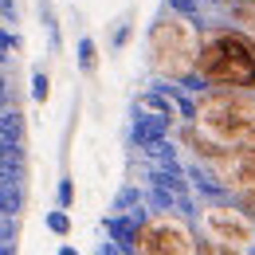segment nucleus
Returning <instances> with one entry per match:
<instances>
[{
	"mask_svg": "<svg viewBox=\"0 0 255 255\" xmlns=\"http://www.w3.org/2000/svg\"><path fill=\"white\" fill-rule=\"evenodd\" d=\"M200 39H204V32L196 20L173 12V8H161V16L149 24V35H145L149 67L169 83H200L196 79Z\"/></svg>",
	"mask_w": 255,
	"mask_h": 255,
	"instance_id": "1",
	"label": "nucleus"
},
{
	"mask_svg": "<svg viewBox=\"0 0 255 255\" xmlns=\"http://www.w3.org/2000/svg\"><path fill=\"white\" fill-rule=\"evenodd\" d=\"M196 79L208 87L255 91V39L236 28H208L196 55Z\"/></svg>",
	"mask_w": 255,
	"mask_h": 255,
	"instance_id": "2",
	"label": "nucleus"
},
{
	"mask_svg": "<svg viewBox=\"0 0 255 255\" xmlns=\"http://www.w3.org/2000/svg\"><path fill=\"white\" fill-rule=\"evenodd\" d=\"M196 129L224 149H255V95L232 87L196 91Z\"/></svg>",
	"mask_w": 255,
	"mask_h": 255,
	"instance_id": "3",
	"label": "nucleus"
},
{
	"mask_svg": "<svg viewBox=\"0 0 255 255\" xmlns=\"http://www.w3.org/2000/svg\"><path fill=\"white\" fill-rule=\"evenodd\" d=\"M200 240L189 216L181 212H149L137 232V255H196Z\"/></svg>",
	"mask_w": 255,
	"mask_h": 255,
	"instance_id": "4",
	"label": "nucleus"
},
{
	"mask_svg": "<svg viewBox=\"0 0 255 255\" xmlns=\"http://www.w3.org/2000/svg\"><path fill=\"white\" fill-rule=\"evenodd\" d=\"M200 228L208 240H216L224 248H240L248 252L255 244V220L236 204V200H212L200 208Z\"/></svg>",
	"mask_w": 255,
	"mask_h": 255,
	"instance_id": "5",
	"label": "nucleus"
},
{
	"mask_svg": "<svg viewBox=\"0 0 255 255\" xmlns=\"http://www.w3.org/2000/svg\"><path fill=\"white\" fill-rule=\"evenodd\" d=\"M149 216V208H141V212H106L102 216V232H106V240H114L118 248L126 255H137V232H141V220Z\"/></svg>",
	"mask_w": 255,
	"mask_h": 255,
	"instance_id": "6",
	"label": "nucleus"
},
{
	"mask_svg": "<svg viewBox=\"0 0 255 255\" xmlns=\"http://www.w3.org/2000/svg\"><path fill=\"white\" fill-rule=\"evenodd\" d=\"M169 129H173L169 118L133 106V118H129V145H133V149H149V145H157V141L169 137Z\"/></svg>",
	"mask_w": 255,
	"mask_h": 255,
	"instance_id": "7",
	"label": "nucleus"
},
{
	"mask_svg": "<svg viewBox=\"0 0 255 255\" xmlns=\"http://www.w3.org/2000/svg\"><path fill=\"white\" fill-rule=\"evenodd\" d=\"M133 106H137V110H149V114H161V118H169V122H181L177 102H173V95H169V87H165V83L149 87V91H141Z\"/></svg>",
	"mask_w": 255,
	"mask_h": 255,
	"instance_id": "8",
	"label": "nucleus"
},
{
	"mask_svg": "<svg viewBox=\"0 0 255 255\" xmlns=\"http://www.w3.org/2000/svg\"><path fill=\"white\" fill-rule=\"evenodd\" d=\"M141 208H149V196H145V189L137 185V181H126L122 189L114 192V200H110V208L106 212H141Z\"/></svg>",
	"mask_w": 255,
	"mask_h": 255,
	"instance_id": "9",
	"label": "nucleus"
},
{
	"mask_svg": "<svg viewBox=\"0 0 255 255\" xmlns=\"http://www.w3.org/2000/svg\"><path fill=\"white\" fill-rule=\"evenodd\" d=\"M98 43L95 35H79V43H75V67L83 71V75H98Z\"/></svg>",
	"mask_w": 255,
	"mask_h": 255,
	"instance_id": "10",
	"label": "nucleus"
},
{
	"mask_svg": "<svg viewBox=\"0 0 255 255\" xmlns=\"http://www.w3.org/2000/svg\"><path fill=\"white\" fill-rule=\"evenodd\" d=\"M0 212L8 216L24 212V181H0Z\"/></svg>",
	"mask_w": 255,
	"mask_h": 255,
	"instance_id": "11",
	"label": "nucleus"
},
{
	"mask_svg": "<svg viewBox=\"0 0 255 255\" xmlns=\"http://www.w3.org/2000/svg\"><path fill=\"white\" fill-rule=\"evenodd\" d=\"M129 39H133V12H122V16L110 24V51L129 47Z\"/></svg>",
	"mask_w": 255,
	"mask_h": 255,
	"instance_id": "12",
	"label": "nucleus"
},
{
	"mask_svg": "<svg viewBox=\"0 0 255 255\" xmlns=\"http://www.w3.org/2000/svg\"><path fill=\"white\" fill-rule=\"evenodd\" d=\"M39 20H43V28H47V43H51V51H59L63 39H59V20H55L51 0H39Z\"/></svg>",
	"mask_w": 255,
	"mask_h": 255,
	"instance_id": "13",
	"label": "nucleus"
},
{
	"mask_svg": "<svg viewBox=\"0 0 255 255\" xmlns=\"http://www.w3.org/2000/svg\"><path fill=\"white\" fill-rule=\"evenodd\" d=\"M43 228H47L51 236H59V240H67V236H71V212L55 204V208H51V212L43 216Z\"/></svg>",
	"mask_w": 255,
	"mask_h": 255,
	"instance_id": "14",
	"label": "nucleus"
},
{
	"mask_svg": "<svg viewBox=\"0 0 255 255\" xmlns=\"http://www.w3.org/2000/svg\"><path fill=\"white\" fill-rule=\"evenodd\" d=\"M165 8L189 16V20H196V24H204V4H200V0H165Z\"/></svg>",
	"mask_w": 255,
	"mask_h": 255,
	"instance_id": "15",
	"label": "nucleus"
},
{
	"mask_svg": "<svg viewBox=\"0 0 255 255\" xmlns=\"http://www.w3.org/2000/svg\"><path fill=\"white\" fill-rule=\"evenodd\" d=\"M47 98H51V79H47V71H32V102L43 106Z\"/></svg>",
	"mask_w": 255,
	"mask_h": 255,
	"instance_id": "16",
	"label": "nucleus"
},
{
	"mask_svg": "<svg viewBox=\"0 0 255 255\" xmlns=\"http://www.w3.org/2000/svg\"><path fill=\"white\" fill-rule=\"evenodd\" d=\"M55 204H59V208H71V204H75V177H59V185H55Z\"/></svg>",
	"mask_w": 255,
	"mask_h": 255,
	"instance_id": "17",
	"label": "nucleus"
},
{
	"mask_svg": "<svg viewBox=\"0 0 255 255\" xmlns=\"http://www.w3.org/2000/svg\"><path fill=\"white\" fill-rule=\"evenodd\" d=\"M0 47H4V51H8L12 59H16V55L24 51V39H20L16 32H0Z\"/></svg>",
	"mask_w": 255,
	"mask_h": 255,
	"instance_id": "18",
	"label": "nucleus"
},
{
	"mask_svg": "<svg viewBox=\"0 0 255 255\" xmlns=\"http://www.w3.org/2000/svg\"><path fill=\"white\" fill-rule=\"evenodd\" d=\"M16 240V216L0 212V244H12Z\"/></svg>",
	"mask_w": 255,
	"mask_h": 255,
	"instance_id": "19",
	"label": "nucleus"
},
{
	"mask_svg": "<svg viewBox=\"0 0 255 255\" xmlns=\"http://www.w3.org/2000/svg\"><path fill=\"white\" fill-rule=\"evenodd\" d=\"M0 16H4L8 24H16V20H20V12H16V4H12V0H0Z\"/></svg>",
	"mask_w": 255,
	"mask_h": 255,
	"instance_id": "20",
	"label": "nucleus"
},
{
	"mask_svg": "<svg viewBox=\"0 0 255 255\" xmlns=\"http://www.w3.org/2000/svg\"><path fill=\"white\" fill-rule=\"evenodd\" d=\"M95 255H126V252H122L114 240H106V244H98V248H95Z\"/></svg>",
	"mask_w": 255,
	"mask_h": 255,
	"instance_id": "21",
	"label": "nucleus"
},
{
	"mask_svg": "<svg viewBox=\"0 0 255 255\" xmlns=\"http://www.w3.org/2000/svg\"><path fill=\"white\" fill-rule=\"evenodd\" d=\"M55 255H79V248H71V244H59V252Z\"/></svg>",
	"mask_w": 255,
	"mask_h": 255,
	"instance_id": "22",
	"label": "nucleus"
},
{
	"mask_svg": "<svg viewBox=\"0 0 255 255\" xmlns=\"http://www.w3.org/2000/svg\"><path fill=\"white\" fill-rule=\"evenodd\" d=\"M0 255H16V244H0Z\"/></svg>",
	"mask_w": 255,
	"mask_h": 255,
	"instance_id": "23",
	"label": "nucleus"
},
{
	"mask_svg": "<svg viewBox=\"0 0 255 255\" xmlns=\"http://www.w3.org/2000/svg\"><path fill=\"white\" fill-rule=\"evenodd\" d=\"M244 255H255V244H252V248H248V252H244Z\"/></svg>",
	"mask_w": 255,
	"mask_h": 255,
	"instance_id": "24",
	"label": "nucleus"
},
{
	"mask_svg": "<svg viewBox=\"0 0 255 255\" xmlns=\"http://www.w3.org/2000/svg\"><path fill=\"white\" fill-rule=\"evenodd\" d=\"M232 4H240V0H232Z\"/></svg>",
	"mask_w": 255,
	"mask_h": 255,
	"instance_id": "25",
	"label": "nucleus"
}]
</instances>
